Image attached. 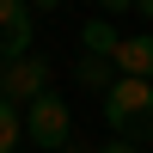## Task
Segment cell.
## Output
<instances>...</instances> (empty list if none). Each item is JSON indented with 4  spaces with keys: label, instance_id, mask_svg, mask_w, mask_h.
Masks as SVG:
<instances>
[{
    "label": "cell",
    "instance_id": "cell-1",
    "mask_svg": "<svg viewBox=\"0 0 153 153\" xmlns=\"http://www.w3.org/2000/svg\"><path fill=\"white\" fill-rule=\"evenodd\" d=\"M104 123L117 141H147L153 135V80L117 74V86L104 92Z\"/></svg>",
    "mask_w": 153,
    "mask_h": 153
},
{
    "label": "cell",
    "instance_id": "cell-2",
    "mask_svg": "<svg viewBox=\"0 0 153 153\" xmlns=\"http://www.w3.org/2000/svg\"><path fill=\"white\" fill-rule=\"evenodd\" d=\"M25 135H31L37 147H49V153H61L74 141V110L61 104L55 92H43V98H31V110H25Z\"/></svg>",
    "mask_w": 153,
    "mask_h": 153
},
{
    "label": "cell",
    "instance_id": "cell-3",
    "mask_svg": "<svg viewBox=\"0 0 153 153\" xmlns=\"http://www.w3.org/2000/svg\"><path fill=\"white\" fill-rule=\"evenodd\" d=\"M49 92V61L43 55H12L0 61V98H12V104H31V98Z\"/></svg>",
    "mask_w": 153,
    "mask_h": 153
},
{
    "label": "cell",
    "instance_id": "cell-4",
    "mask_svg": "<svg viewBox=\"0 0 153 153\" xmlns=\"http://www.w3.org/2000/svg\"><path fill=\"white\" fill-rule=\"evenodd\" d=\"M31 37H37V12H31V0H0V61L31 55Z\"/></svg>",
    "mask_w": 153,
    "mask_h": 153
},
{
    "label": "cell",
    "instance_id": "cell-5",
    "mask_svg": "<svg viewBox=\"0 0 153 153\" xmlns=\"http://www.w3.org/2000/svg\"><path fill=\"white\" fill-rule=\"evenodd\" d=\"M110 61H117V74H135V80H153V31H141V37H123Z\"/></svg>",
    "mask_w": 153,
    "mask_h": 153
},
{
    "label": "cell",
    "instance_id": "cell-6",
    "mask_svg": "<svg viewBox=\"0 0 153 153\" xmlns=\"http://www.w3.org/2000/svg\"><path fill=\"white\" fill-rule=\"evenodd\" d=\"M117 43H123V31H117V25H110V19H92V25H86V31H80V49H86V55H117Z\"/></svg>",
    "mask_w": 153,
    "mask_h": 153
},
{
    "label": "cell",
    "instance_id": "cell-7",
    "mask_svg": "<svg viewBox=\"0 0 153 153\" xmlns=\"http://www.w3.org/2000/svg\"><path fill=\"white\" fill-rule=\"evenodd\" d=\"M74 80L110 92V86H117V61H104V55H80V61H74Z\"/></svg>",
    "mask_w": 153,
    "mask_h": 153
},
{
    "label": "cell",
    "instance_id": "cell-8",
    "mask_svg": "<svg viewBox=\"0 0 153 153\" xmlns=\"http://www.w3.org/2000/svg\"><path fill=\"white\" fill-rule=\"evenodd\" d=\"M19 135H25L19 104H12V98H0V153H12V147H19Z\"/></svg>",
    "mask_w": 153,
    "mask_h": 153
},
{
    "label": "cell",
    "instance_id": "cell-9",
    "mask_svg": "<svg viewBox=\"0 0 153 153\" xmlns=\"http://www.w3.org/2000/svg\"><path fill=\"white\" fill-rule=\"evenodd\" d=\"M98 6H104L110 19H117V12H135V0H98Z\"/></svg>",
    "mask_w": 153,
    "mask_h": 153
},
{
    "label": "cell",
    "instance_id": "cell-10",
    "mask_svg": "<svg viewBox=\"0 0 153 153\" xmlns=\"http://www.w3.org/2000/svg\"><path fill=\"white\" fill-rule=\"evenodd\" d=\"M104 153H135V141H104Z\"/></svg>",
    "mask_w": 153,
    "mask_h": 153
},
{
    "label": "cell",
    "instance_id": "cell-11",
    "mask_svg": "<svg viewBox=\"0 0 153 153\" xmlns=\"http://www.w3.org/2000/svg\"><path fill=\"white\" fill-rule=\"evenodd\" d=\"M135 12H141V19H153V0H135Z\"/></svg>",
    "mask_w": 153,
    "mask_h": 153
},
{
    "label": "cell",
    "instance_id": "cell-12",
    "mask_svg": "<svg viewBox=\"0 0 153 153\" xmlns=\"http://www.w3.org/2000/svg\"><path fill=\"white\" fill-rule=\"evenodd\" d=\"M37 6H61V0H31V12H37Z\"/></svg>",
    "mask_w": 153,
    "mask_h": 153
}]
</instances>
